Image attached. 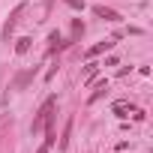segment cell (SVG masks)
<instances>
[{"label":"cell","mask_w":153,"mask_h":153,"mask_svg":"<svg viewBox=\"0 0 153 153\" xmlns=\"http://www.w3.org/2000/svg\"><path fill=\"white\" fill-rule=\"evenodd\" d=\"M54 105H57V99H54V96H51V99H45V105H42V108H39V114L33 117V126H30L33 132H39V129L54 117Z\"/></svg>","instance_id":"6da1fadb"},{"label":"cell","mask_w":153,"mask_h":153,"mask_svg":"<svg viewBox=\"0 0 153 153\" xmlns=\"http://www.w3.org/2000/svg\"><path fill=\"white\" fill-rule=\"evenodd\" d=\"M21 15H24V3H21V6H15V12L6 18V27H3V39H6V42H9V36H12V30H15V24H18V18H21Z\"/></svg>","instance_id":"7a4b0ae2"},{"label":"cell","mask_w":153,"mask_h":153,"mask_svg":"<svg viewBox=\"0 0 153 153\" xmlns=\"http://www.w3.org/2000/svg\"><path fill=\"white\" fill-rule=\"evenodd\" d=\"M93 15H96V18H102V21H120V15H117L114 9L102 6V3H99V6H93Z\"/></svg>","instance_id":"3957f363"},{"label":"cell","mask_w":153,"mask_h":153,"mask_svg":"<svg viewBox=\"0 0 153 153\" xmlns=\"http://www.w3.org/2000/svg\"><path fill=\"white\" fill-rule=\"evenodd\" d=\"M111 45H114V36H111V39H102V42H96L93 48H87V57H96V54H102V51H108Z\"/></svg>","instance_id":"277c9868"},{"label":"cell","mask_w":153,"mask_h":153,"mask_svg":"<svg viewBox=\"0 0 153 153\" xmlns=\"http://www.w3.org/2000/svg\"><path fill=\"white\" fill-rule=\"evenodd\" d=\"M105 93H108V78H102V81H99V84H96V90H93V93H90V99H87V102H90V105H93V102H96V99H102V96H105Z\"/></svg>","instance_id":"5b68a950"},{"label":"cell","mask_w":153,"mask_h":153,"mask_svg":"<svg viewBox=\"0 0 153 153\" xmlns=\"http://www.w3.org/2000/svg\"><path fill=\"white\" fill-rule=\"evenodd\" d=\"M126 111L132 114V111H135V105H132V102H126V99H123V102H114V114H117V117H126Z\"/></svg>","instance_id":"8992f818"},{"label":"cell","mask_w":153,"mask_h":153,"mask_svg":"<svg viewBox=\"0 0 153 153\" xmlns=\"http://www.w3.org/2000/svg\"><path fill=\"white\" fill-rule=\"evenodd\" d=\"M96 72H99V66H96V63H87V66H84V84H90V81L96 78Z\"/></svg>","instance_id":"52a82bcc"},{"label":"cell","mask_w":153,"mask_h":153,"mask_svg":"<svg viewBox=\"0 0 153 153\" xmlns=\"http://www.w3.org/2000/svg\"><path fill=\"white\" fill-rule=\"evenodd\" d=\"M81 33H84V24H81V18H75V21H72V42H78Z\"/></svg>","instance_id":"ba28073f"},{"label":"cell","mask_w":153,"mask_h":153,"mask_svg":"<svg viewBox=\"0 0 153 153\" xmlns=\"http://www.w3.org/2000/svg\"><path fill=\"white\" fill-rule=\"evenodd\" d=\"M30 42H33L30 36H21V39H18V45H15V51H18V54H27V51H30Z\"/></svg>","instance_id":"9c48e42d"},{"label":"cell","mask_w":153,"mask_h":153,"mask_svg":"<svg viewBox=\"0 0 153 153\" xmlns=\"http://www.w3.org/2000/svg\"><path fill=\"white\" fill-rule=\"evenodd\" d=\"M69 6H75V9H84V0H66Z\"/></svg>","instance_id":"30bf717a"},{"label":"cell","mask_w":153,"mask_h":153,"mask_svg":"<svg viewBox=\"0 0 153 153\" xmlns=\"http://www.w3.org/2000/svg\"><path fill=\"white\" fill-rule=\"evenodd\" d=\"M36 153H48V147H39V150H36Z\"/></svg>","instance_id":"8fae6325"}]
</instances>
